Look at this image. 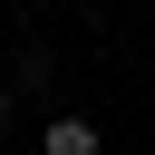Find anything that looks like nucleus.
<instances>
[{
    "mask_svg": "<svg viewBox=\"0 0 155 155\" xmlns=\"http://www.w3.org/2000/svg\"><path fill=\"white\" fill-rule=\"evenodd\" d=\"M0 126H10V97H0Z\"/></svg>",
    "mask_w": 155,
    "mask_h": 155,
    "instance_id": "f03ea898",
    "label": "nucleus"
},
{
    "mask_svg": "<svg viewBox=\"0 0 155 155\" xmlns=\"http://www.w3.org/2000/svg\"><path fill=\"white\" fill-rule=\"evenodd\" d=\"M39 155H107V136H97L87 116H48V136H39Z\"/></svg>",
    "mask_w": 155,
    "mask_h": 155,
    "instance_id": "f257e3e1",
    "label": "nucleus"
}]
</instances>
